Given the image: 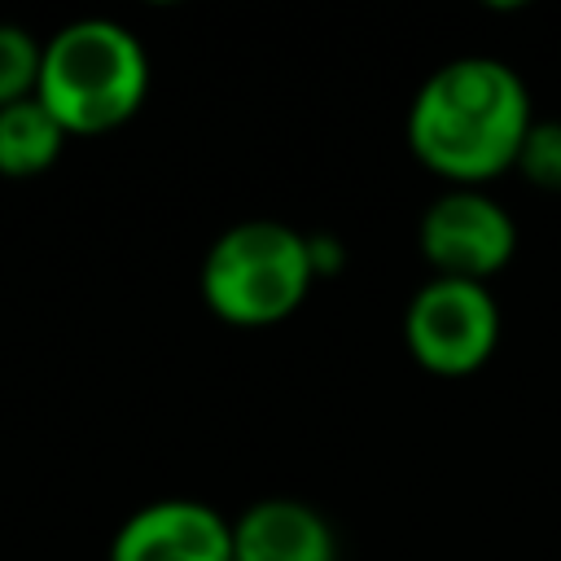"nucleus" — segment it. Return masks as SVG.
<instances>
[{"label":"nucleus","instance_id":"nucleus-1","mask_svg":"<svg viewBox=\"0 0 561 561\" xmlns=\"http://www.w3.org/2000/svg\"><path fill=\"white\" fill-rule=\"evenodd\" d=\"M526 79L486 53H465L434 66L403 118L412 158L443 180V188H486L513 171L530 131Z\"/></svg>","mask_w":561,"mask_h":561},{"label":"nucleus","instance_id":"nucleus-2","mask_svg":"<svg viewBox=\"0 0 561 561\" xmlns=\"http://www.w3.org/2000/svg\"><path fill=\"white\" fill-rule=\"evenodd\" d=\"M149 79V53L127 22L75 18L44 39L35 101L66 136H105L140 114Z\"/></svg>","mask_w":561,"mask_h":561},{"label":"nucleus","instance_id":"nucleus-3","mask_svg":"<svg viewBox=\"0 0 561 561\" xmlns=\"http://www.w3.org/2000/svg\"><path fill=\"white\" fill-rule=\"evenodd\" d=\"M316 285L307 232L285 219L228 224L202 254L197 289L215 320L232 329H272L289 320Z\"/></svg>","mask_w":561,"mask_h":561},{"label":"nucleus","instance_id":"nucleus-4","mask_svg":"<svg viewBox=\"0 0 561 561\" xmlns=\"http://www.w3.org/2000/svg\"><path fill=\"white\" fill-rule=\"evenodd\" d=\"M403 342L434 377H469L500 346V302L482 280L430 276L403 307Z\"/></svg>","mask_w":561,"mask_h":561},{"label":"nucleus","instance_id":"nucleus-5","mask_svg":"<svg viewBox=\"0 0 561 561\" xmlns=\"http://www.w3.org/2000/svg\"><path fill=\"white\" fill-rule=\"evenodd\" d=\"M416 245L434 276L486 285L517 254V224L486 188H443L421 210Z\"/></svg>","mask_w":561,"mask_h":561},{"label":"nucleus","instance_id":"nucleus-6","mask_svg":"<svg viewBox=\"0 0 561 561\" xmlns=\"http://www.w3.org/2000/svg\"><path fill=\"white\" fill-rule=\"evenodd\" d=\"M105 561H232V522L188 495H162L123 517Z\"/></svg>","mask_w":561,"mask_h":561},{"label":"nucleus","instance_id":"nucleus-7","mask_svg":"<svg viewBox=\"0 0 561 561\" xmlns=\"http://www.w3.org/2000/svg\"><path fill=\"white\" fill-rule=\"evenodd\" d=\"M232 561H337V530L307 500L263 495L232 517Z\"/></svg>","mask_w":561,"mask_h":561},{"label":"nucleus","instance_id":"nucleus-8","mask_svg":"<svg viewBox=\"0 0 561 561\" xmlns=\"http://www.w3.org/2000/svg\"><path fill=\"white\" fill-rule=\"evenodd\" d=\"M66 127L35 101H13L0 110V180H35L57 167L66 149Z\"/></svg>","mask_w":561,"mask_h":561},{"label":"nucleus","instance_id":"nucleus-9","mask_svg":"<svg viewBox=\"0 0 561 561\" xmlns=\"http://www.w3.org/2000/svg\"><path fill=\"white\" fill-rule=\"evenodd\" d=\"M39 61H44V39H35L18 22H0V110L35 96Z\"/></svg>","mask_w":561,"mask_h":561},{"label":"nucleus","instance_id":"nucleus-10","mask_svg":"<svg viewBox=\"0 0 561 561\" xmlns=\"http://www.w3.org/2000/svg\"><path fill=\"white\" fill-rule=\"evenodd\" d=\"M513 171L530 184V188H543V193H561V118H535L522 149H517V162Z\"/></svg>","mask_w":561,"mask_h":561},{"label":"nucleus","instance_id":"nucleus-11","mask_svg":"<svg viewBox=\"0 0 561 561\" xmlns=\"http://www.w3.org/2000/svg\"><path fill=\"white\" fill-rule=\"evenodd\" d=\"M307 254H311L316 280H329L346 267V245H342L337 232H307Z\"/></svg>","mask_w":561,"mask_h":561}]
</instances>
